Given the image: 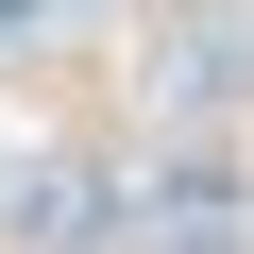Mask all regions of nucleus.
Returning <instances> with one entry per match:
<instances>
[{
  "label": "nucleus",
  "mask_w": 254,
  "mask_h": 254,
  "mask_svg": "<svg viewBox=\"0 0 254 254\" xmlns=\"http://www.w3.org/2000/svg\"><path fill=\"white\" fill-rule=\"evenodd\" d=\"M153 102L170 119L254 102V0H170V17H153Z\"/></svg>",
  "instance_id": "obj_1"
},
{
  "label": "nucleus",
  "mask_w": 254,
  "mask_h": 254,
  "mask_svg": "<svg viewBox=\"0 0 254 254\" xmlns=\"http://www.w3.org/2000/svg\"><path fill=\"white\" fill-rule=\"evenodd\" d=\"M102 220H119V203H102V170H68V153H51V170H17V237H51V254H85Z\"/></svg>",
  "instance_id": "obj_2"
}]
</instances>
